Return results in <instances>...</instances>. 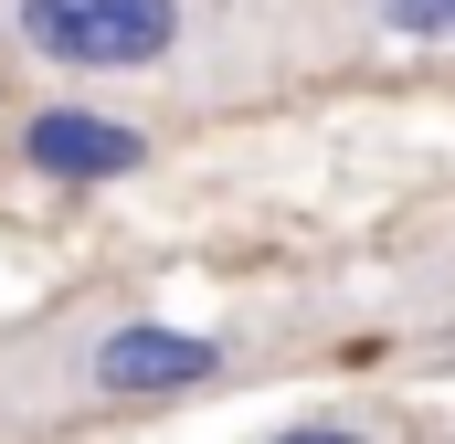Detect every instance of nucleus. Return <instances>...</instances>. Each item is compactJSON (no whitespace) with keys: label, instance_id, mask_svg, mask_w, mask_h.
<instances>
[{"label":"nucleus","instance_id":"nucleus-4","mask_svg":"<svg viewBox=\"0 0 455 444\" xmlns=\"http://www.w3.org/2000/svg\"><path fill=\"white\" fill-rule=\"evenodd\" d=\"M360 21L392 43H455V0H360Z\"/></svg>","mask_w":455,"mask_h":444},{"label":"nucleus","instance_id":"nucleus-1","mask_svg":"<svg viewBox=\"0 0 455 444\" xmlns=\"http://www.w3.org/2000/svg\"><path fill=\"white\" fill-rule=\"evenodd\" d=\"M0 32L53 75H159L191 43V0H0Z\"/></svg>","mask_w":455,"mask_h":444},{"label":"nucleus","instance_id":"nucleus-3","mask_svg":"<svg viewBox=\"0 0 455 444\" xmlns=\"http://www.w3.org/2000/svg\"><path fill=\"white\" fill-rule=\"evenodd\" d=\"M21 159L43 180H127V170H148V138L107 107H32L21 116Z\"/></svg>","mask_w":455,"mask_h":444},{"label":"nucleus","instance_id":"nucleus-2","mask_svg":"<svg viewBox=\"0 0 455 444\" xmlns=\"http://www.w3.org/2000/svg\"><path fill=\"white\" fill-rule=\"evenodd\" d=\"M43 360H53V381L75 392V402H180V392H202V381H223V338L212 329H170V318H96V329L75 338H43Z\"/></svg>","mask_w":455,"mask_h":444},{"label":"nucleus","instance_id":"nucleus-5","mask_svg":"<svg viewBox=\"0 0 455 444\" xmlns=\"http://www.w3.org/2000/svg\"><path fill=\"white\" fill-rule=\"evenodd\" d=\"M265 444H371V434H349V424H297V434H265Z\"/></svg>","mask_w":455,"mask_h":444}]
</instances>
